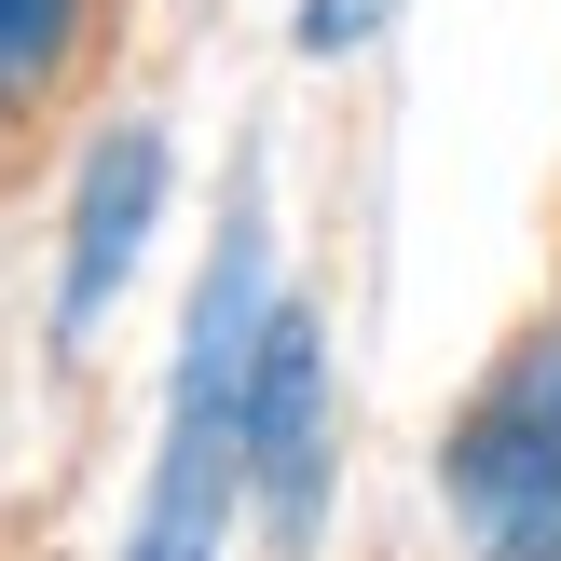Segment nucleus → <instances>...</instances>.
<instances>
[{"mask_svg": "<svg viewBox=\"0 0 561 561\" xmlns=\"http://www.w3.org/2000/svg\"><path fill=\"white\" fill-rule=\"evenodd\" d=\"M247 343H261V206H233L192 301V356H179V425H164V480H151V535L137 561H206L219 507L247 480Z\"/></svg>", "mask_w": 561, "mask_h": 561, "instance_id": "obj_1", "label": "nucleus"}, {"mask_svg": "<svg viewBox=\"0 0 561 561\" xmlns=\"http://www.w3.org/2000/svg\"><path fill=\"white\" fill-rule=\"evenodd\" d=\"M438 493H453L480 561H561V329H535L466 398L453 453H438Z\"/></svg>", "mask_w": 561, "mask_h": 561, "instance_id": "obj_2", "label": "nucleus"}, {"mask_svg": "<svg viewBox=\"0 0 561 561\" xmlns=\"http://www.w3.org/2000/svg\"><path fill=\"white\" fill-rule=\"evenodd\" d=\"M247 493H261L274 548L316 535V493H329V343L301 301H274L261 343H247Z\"/></svg>", "mask_w": 561, "mask_h": 561, "instance_id": "obj_3", "label": "nucleus"}, {"mask_svg": "<svg viewBox=\"0 0 561 561\" xmlns=\"http://www.w3.org/2000/svg\"><path fill=\"white\" fill-rule=\"evenodd\" d=\"M151 206H164V137L124 124L96 164H82V206H69V288H55V329H69V343L110 316V288H124V261H137V233H151Z\"/></svg>", "mask_w": 561, "mask_h": 561, "instance_id": "obj_4", "label": "nucleus"}, {"mask_svg": "<svg viewBox=\"0 0 561 561\" xmlns=\"http://www.w3.org/2000/svg\"><path fill=\"white\" fill-rule=\"evenodd\" d=\"M82 14H96V0H0V110H27L55 69H69Z\"/></svg>", "mask_w": 561, "mask_h": 561, "instance_id": "obj_5", "label": "nucleus"}, {"mask_svg": "<svg viewBox=\"0 0 561 561\" xmlns=\"http://www.w3.org/2000/svg\"><path fill=\"white\" fill-rule=\"evenodd\" d=\"M370 14H383V0H316V14H301V42L343 55V42H370Z\"/></svg>", "mask_w": 561, "mask_h": 561, "instance_id": "obj_6", "label": "nucleus"}]
</instances>
